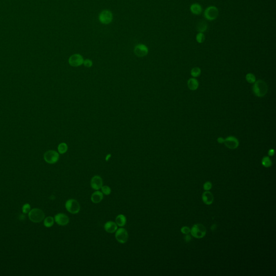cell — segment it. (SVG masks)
I'll return each instance as SVG.
<instances>
[{
	"label": "cell",
	"instance_id": "6da1fadb",
	"mask_svg": "<svg viewBox=\"0 0 276 276\" xmlns=\"http://www.w3.org/2000/svg\"><path fill=\"white\" fill-rule=\"evenodd\" d=\"M267 84L262 80H258L253 86L254 94L258 97H264L267 93Z\"/></svg>",
	"mask_w": 276,
	"mask_h": 276
},
{
	"label": "cell",
	"instance_id": "7a4b0ae2",
	"mask_svg": "<svg viewBox=\"0 0 276 276\" xmlns=\"http://www.w3.org/2000/svg\"><path fill=\"white\" fill-rule=\"evenodd\" d=\"M29 217L32 222L39 223L42 222L44 219L45 214L41 209L35 208L30 211L29 213Z\"/></svg>",
	"mask_w": 276,
	"mask_h": 276
},
{
	"label": "cell",
	"instance_id": "3957f363",
	"mask_svg": "<svg viewBox=\"0 0 276 276\" xmlns=\"http://www.w3.org/2000/svg\"><path fill=\"white\" fill-rule=\"evenodd\" d=\"M192 235L196 238H202L206 235L207 230L203 224H195L190 230Z\"/></svg>",
	"mask_w": 276,
	"mask_h": 276
},
{
	"label": "cell",
	"instance_id": "277c9868",
	"mask_svg": "<svg viewBox=\"0 0 276 276\" xmlns=\"http://www.w3.org/2000/svg\"><path fill=\"white\" fill-rule=\"evenodd\" d=\"M65 208L69 213L76 214L79 213L80 209V206L77 200L70 199L66 202Z\"/></svg>",
	"mask_w": 276,
	"mask_h": 276
},
{
	"label": "cell",
	"instance_id": "5b68a950",
	"mask_svg": "<svg viewBox=\"0 0 276 276\" xmlns=\"http://www.w3.org/2000/svg\"><path fill=\"white\" fill-rule=\"evenodd\" d=\"M59 154L55 151H48L44 154V159L45 161L50 164H54L59 160Z\"/></svg>",
	"mask_w": 276,
	"mask_h": 276
},
{
	"label": "cell",
	"instance_id": "8992f818",
	"mask_svg": "<svg viewBox=\"0 0 276 276\" xmlns=\"http://www.w3.org/2000/svg\"><path fill=\"white\" fill-rule=\"evenodd\" d=\"M99 20L104 24H109L113 20V14L109 10H104L100 13Z\"/></svg>",
	"mask_w": 276,
	"mask_h": 276
},
{
	"label": "cell",
	"instance_id": "52a82bcc",
	"mask_svg": "<svg viewBox=\"0 0 276 276\" xmlns=\"http://www.w3.org/2000/svg\"><path fill=\"white\" fill-rule=\"evenodd\" d=\"M204 15L205 18L208 20H214L218 16V10L217 7L215 6L208 7L204 11Z\"/></svg>",
	"mask_w": 276,
	"mask_h": 276
},
{
	"label": "cell",
	"instance_id": "ba28073f",
	"mask_svg": "<svg viewBox=\"0 0 276 276\" xmlns=\"http://www.w3.org/2000/svg\"><path fill=\"white\" fill-rule=\"evenodd\" d=\"M116 232L115 236L118 242L121 244L127 242L129 239V233L125 229L122 228L118 229Z\"/></svg>",
	"mask_w": 276,
	"mask_h": 276
},
{
	"label": "cell",
	"instance_id": "9c48e42d",
	"mask_svg": "<svg viewBox=\"0 0 276 276\" xmlns=\"http://www.w3.org/2000/svg\"><path fill=\"white\" fill-rule=\"evenodd\" d=\"M84 62V59L80 54H74L70 57L69 63L73 67H77L81 65Z\"/></svg>",
	"mask_w": 276,
	"mask_h": 276
},
{
	"label": "cell",
	"instance_id": "30bf717a",
	"mask_svg": "<svg viewBox=\"0 0 276 276\" xmlns=\"http://www.w3.org/2000/svg\"><path fill=\"white\" fill-rule=\"evenodd\" d=\"M134 54L137 56L143 57L146 56L148 53V49L147 46L143 44H138L136 45L134 50Z\"/></svg>",
	"mask_w": 276,
	"mask_h": 276
},
{
	"label": "cell",
	"instance_id": "8fae6325",
	"mask_svg": "<svg viewBox=\"0 0 276 276\" xmlns=\"http://www.w3.org/2000/svg\"><path fill=\"white\" fill-rule=\"evenodd\" d=\"M54 221L59 226H65L69 223V218L64 214L59 213L55 215Z\"/></svg>",
	"mask_w": 276,
	"mask_h": 276
},
{
	"label": "cell",
	"instance_id": "7c38bea8",
	"mask_svg": "<svg viewBox=\"0 0 276 276\" xmlns=\"http://www.w3.org/2000/svg\"><path fill=\"white\" fill-rule=\"evenodd\" d=\"M224 145L229 149H236L239 145V142L237 139L231 136L226 138L224 140Z\"/></svg>",
	"mask_w": 276,
	"mask_h": 276
},
{
	"label": "cell",
	"instance_id": "4fadbf2b",
	"mask_svg": "<svg viewBox=\"0 0 276 276\" xmlns=\"http://www.w3.org/2000/svg\"><path fill=\"white\" fill-rule=\"evenodd\" d=\"M103 179L99 175L94 176L91 180V186L95 190L100 189L103 186Z\"/></svg>",
	"mask_w": 276,
	"mask_h": 276
},
{
	"label": "cell",
	"instance_id": "5bb4252c",
	"mask_svg": "<svg viewBox=\"0 0 276 276\" xmlns=\"http://www.w3.org/2000/svg\"><path fill=\"white\" fill-rule=\"evenodd\" d=\"M104 229L108 233H114L118 229V226L116 222L109 221L105 224Z\"/></svg>",
	"mask_w": 276,
	"mask_h": 276
},
{
	"label": "cell",
	"instance_id": "9a60e30c",
	"mask_svg": "<svg viewBox=\"0 0 276 276\" xmlns=\"http://www.w3.org/2000/svg\"><path fill=\"white\" fill-rule=\"evenodd\" d=\"M202 201L207 205H211L214 201V196L211 192L208 191L204 192L202 196Z\"/></svg>",
	"mask_w": 276,
	"mask_h": 276
},
{
	"label": "cell",
	"instance_id": "2e32d148",
	"mask_svg": "<svg viewBox=\"0 0 276 276\" xmlns=\"http://www.w3.org/2000/svg\"><path fill=\"white\" fill-rule=\"evenodd\" d=\"M103 197H104L103 193L97 190L95 192H93V194H92L91 197V201L94 203H99L103 200Z\"/></svg>",
	"mask_w": 276,
	"mask_h": 276
},
{
	"label": "cell",
	"instance_id": "e0dca14e",
	"mask_svg": "<svg viewBox=\"0 0 276 276\" xmlns=\"http://www.w3.org/2000/svg\"><path fill=\"white\" fill-rule=\"evenodd\" d=\"M208 28V24L205 21L200 20L197 23L196 29L197 32L203 33L206 32Z\"/></svg>",
	"mask_w": 276,
	"mask_h": 276
},
{
	"label": "cell",
	"instance_id": "ac0fdd59",
	"mask_svg": "<svg viewBox=\"0 0 276 276\" xmlns=\"http://www.w3.org/2000/svg\"><path fill=\"white\" fill-rule=\"evenodd\" d=\"M126 217H125V216L122 214L118 215L116 218V224H117L118 226H124L126 223Z\"/></svg>",
	"mask_w": 276,
	"mask_h": 276
},
{
	"label": "cell",
	"instance_id": "d6986e66",
	"mask_svg": "<svg viewBox=\"0 0 276 276\" xmlns=\"http://www.w3.org/2000/svg\"><path fill=\"white\" fill-rule=\"evenodd\" d=\"M188 86L191 90H196L199 87V82L195 78H190L188 81Z\"/></svg>",
	"mask_w": 276,
	"mask_h": 276
},
{
	"label": "cell",
	"instance_id": "ffe728a7",
	"mask_svg": "<svg viewBox=\"0 0 276 276\" xmlns=\"http://www.w3.org/2000/svg\"><path fill=\"white\" fill-rule=\"evenodd\" d=\"M190 9L192 14H195V15H199L201 13L202 11L201 6L199 4H197V3L192 4L190 6Z\"/></svg>",
	"mask_w": 276,
	"mask_h": 276
},
{
	"label": "cell",
	"instance_id": "44dd1931",
	"mask_svg": "<svg viewBox=\"0 0 276 276\" xmlns=\"http://www.w3.org/2000/svg\"><path fill=\"white\" fill-rule=\"evenodd\" d=\"M54 224V219L51 216H49L45 218L44 221V225L47 228H50Z\"/></svg>",
	"mask_w": 276,
	"mask_h": 276
},
{
	"label": "cell",
	"instance_id": "7402d4cb",
	"mask_svg": "<svg viewBox=\"0 0 276 276\" xmlns=\"http://www.w3.org/2000/svg\"><path fill=\"white\" fill-rule=\"evenodd\" d=\"M68 145L65 143H61L58 146V150L60 154H64L68 151Z\"/></svg>",
	"mask_w": 276,
	"mask_h": 276
},
{
	"label": "cell",
	"instance_id": "603a6c76",
	"mask_svg": "<svg viewBox=\"0 0 276 276\" xmlns=\"http://www.w3.org/2000/svg\"><path fill=\"white\" fill-rule=\"evenodd\" d=\"M262 163L265 167H269L272 166L271 160L268 156H265L263 158Z\"/></svg>",
	"mask_w": 276,
	"mask_h": 276
},
{
	"label": "cell",
	"instance_id": "cb8c5ba5",
	"mask_svg": "<svg viewBox=\"0 0 276 276\" xmlns=\"http://www.w3.org/2000/svg\"><path fill=\"white\" fill-rule=\"evenodd\" d=\"M201 71L200 69L199 68L196 67V68H193L191 71V75L193 77H197L199 76L201 74Z\"/></svg>",
	"mask_w": 276,
	"mask_h": 276
},
{
	"label": "cell",
	"instance_id": "d4e9b609",
	"mask_svg": "<svg viewBox=\"0 0 276 276\" xmlns=\"http://www.w3.org/2000/svg\"><path fill=\"white\" fill-rule=\"evenodd\" d=\"M246 80L249 83H254L256 82V78L253 74L248 73L246 76Z\"/></svg>",
	"mask_w": 276,
	"mask_h": 276
},
{
	"label": "cell",
	"instance_id": "484cf974",
	"mask_svg": "<svg viewBox=\"0 0 276 276\" xmlns=\"http://www.w3.org/2000/svg\"><path fill=\"white\" fill-rule=\"evenodd\" d=\"M102 192L104 194L109 195L111 192V189L110 187L107 186H102Z\"/></svg>",
	"mask_w": 276,
	"mask_h": 276
},
{
	"label": "cell",
	"instance_id": "4316f807",
	"mask_svg": "<svg viewBox=\"0 0 276 276\" xmlns=\"http://www.w3.org/2000/svg\"><path fill=\"white\" fill-rule=\"evenodd\" d=\"M196 39V41L198 43H203L205 40V36L203 33L199 32V34H197Z\"/></svg>",
	"mask_w": 276,
	"mask_h": 276
},
{
	"label": "cell",
	"instance_id": "83f0119b",
	"mask_svg": "<svg viewBox=\"0 0 276 276\" xmlns=\"http://www.w3.org/2000/svg\"><path fill=\"white\" fill-rule=\"evenodd\" d=\"M30 210V206L29 204H25L24 206H23V213H24V214H27L28 212H29Z\"/></svg>",
	"mask_w": 276,
	"mask_h": 276
},
{
	"label": "cell",
	"instance_id": "f1b7e54d",
	"mask_svg": "<svg viewBox=\"0 0 276 276\" xmlns=\"http://www.w3.org/2000/svg\"><path fill=\"white\" fill-rule=\"evenodd\" d=\"M83 64H84V66H86V68H90L92 65L93 63L90 59H86L84 60Z\"/></svg>",
	"mask_w": 276,
	"mask_h": 276
},
{
	"label": "cell",
	"instance_id": "f546056e",
	"mask_svg": "<svg viewBox=\"0 0 276 276\" xmlns=\"http://www.w3.org/2000/svg\"><path fill=\"white\" fill-rule=\"evenodd\" d=\"M211 188H212V184H211V182H207L204 184V189L206 190V191L210 190Z\"/></svg>",
	"mask_w": 276,
	"mask_h": 276
},
{
	"label": "cell",
	"instance_id": "4dcf8cb0",
	"mask_svg": "<svg viewBox=\"0 0 276 276\" xmlns=\"http://www.w3.org/2000/svg\"><path fill=\"white\" fill-rule=\"evenodd\" d=\"M181 231L183 234L187 235L190 233V229L188 226H183L181 229Z\"/></svg>",
	"mask_w": 276,
	"mask_h": 276
},
{
	"label": "cell",
	"instance_id": "1f68e13d",
	"mask_svg": "<svg viewBox=\"0 0 276 276\" xmlns=\"http://www.w3.org/2000/svg\"><path fill=\"white\" fill-rule=\"evenodd\" d=\"M191 237H190V236L189 235L187 234V235H186L185 237V241L187 242H189L190 240H191Z\"/></svg>",
	"mask_w": 276,
	"mask_h": 276
},
{
	"label": "cell",
	"instance_id": "d6a6232c",
	"mask_svg": "<svg viewBox=\"0 0 276 276\" xmlns=\"http://www.w3.org/2000/svg\"><path fill=\"white\" fill-rule=\"evenodd\" d=\"M274 154V149H270V150H269V152H268V154H269V156H273Z\"/></svg>",
	"mask_w": 276,
	"mask_h": 276
},
{
	"label": "cell",
	"instance_id": "836d02e7",
	"mask_svg": "<svg viewBox=\"0 0 276 276\" xmlns=\"http://www.w3.org/2000/svg\"><path fill=\"white\" fill-rule=\"evenodd\" d=\"M217 141H218V143H220V144H222V143H224V139L223 138H218V139H217Z\"/></svg>",
	"mask_w": 276,
	"mask_h": 276
},
{
	"label": "cell",
	"instance_id": "e575fe53",
	"mask_svg": "<svg viewBox=\"0 0 276 276\" xmlns=\"http://www.w3.org/2000/svg\"><path fill=\"white\" fill-rule=\"evenodd\" d=\"M216 228V225L215 224H213V226L211 227V230L212 231H214V230H215Z\"/></svg>",
	"mask_w": 276,
	"mask_h": 276
},
{
	"label": "cell",
	"instance_id": "d590c367",
	"mask_svg": "<svg viewBox=\"0 0 276 276\" xmlns=\"http://www.w3.org/2000/svg\"><path fill=\"white\" fill-rule=\"evenodd\" d=\"M111 154H109V155H107V156H106V160L108 161L109 160V159L111 157Z\"/></svg>",
	"mask_w": 276,
	"mask_h": 276
}]
</instances>
